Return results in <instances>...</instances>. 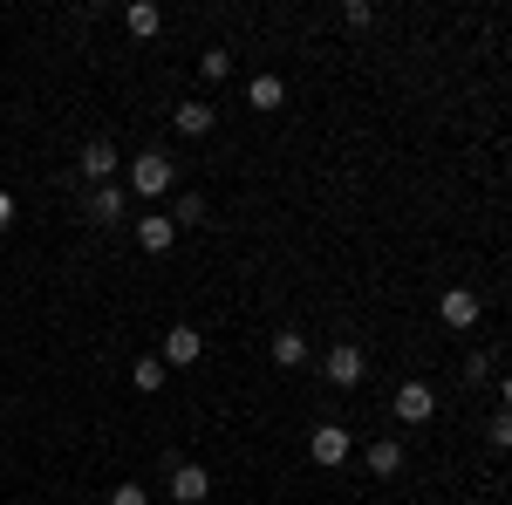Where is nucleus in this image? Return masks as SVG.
<instances>
[{"mask_svg": "<svg viewBox=\"0 0 512 505\" xmlns=\"http://www.w3.org/2000/svg\"><path fill=\"white\" fill-rule=\"evenodd\" d=\"M123 21H130V35H158V28H164V14L151 7V0H137V7H130Z\"/></svg>", "mask_w": 512, "mask_h": 505, "instance_id": "obj_16", "label": "nucleus"}, {"mask_svg": "<svg viewBox=\"0 0 512 505\" xmlns=\"http://www.w3.org/2000/svg\"><path fill=\"white\" fill-rule=\"evenodd\" d=\"M396 417H403V424H431L437 417V389L431 383H403L396 389Z\"/></svg>", "mask_w": 512, "mask_h": 505, "instance_id": "obj_5", "label": "nucleus"}, {"mask_svg": "<svg viewBox=\"0 0 512 505\" xmlns=\"http://www.w3.org/2000/svg\"><path fill=\"white\" fill-rule=\"evenodd\" d=\"M205 219V198H178V212H171V226H198Z\"/></svg>", "mask_w": 512, "mask_h": 505, "instance_id": "obj_18", "label": "nucleus"}, {"mask_svg": "<svg viewBox=\"0 0 512 505\" xmlns=\"http://www.w3.org/2000/svg\"><path fill=\"white\" fill-rule=\"evenodd\" d=\"M123 205H130V192H123V185H96V192H89V219H96V226H117Z\"/></svg>", "mask_w": 512, "mask_h": 505, "instance_id": "obj_9", "label": "nucleus"}, {"mask_svg": "<svg viewBox=\"0 0 512 505\" xmlns=\"http://www.w3.org/2000/svg\"><path fill=\"white\" fill-rule=\"evenodd\" d=\"M274 362L280 369H301V362H308V335H301V328H280L274 335Z\"/></svg>", "mask_w": 512, "mask_h": 505, "instance_id": "obj_11", "label": "nucleus"}, {"mask_svg": "<svg viewBox=\"0 0 512 505\" xmlns=\"http://www.w3.org/2000/svg\"><path fill=\"white\" fill-rule=\"evenodd\" d=\"M246 96H253V110H280V103H287V82H280V76H253Z\"/></svg>", "mask_w": 512, "mask_h": 505, "instance_id": "obj_14", "label": "nucleus"}, {"mask_svg": "<svg viewBox=\"0 0 512 505\" xmlns=\"http://www.w3.org/2000/svg\"><path fill=\"white\" fill-rule=\"evenodd\" d=\"M171 123H178L185 137H205V130H212V103H178V110H171Z\"/></svg>", "mask_w": 512, "mask_h": 505, "instance_id": "obj_13", "label": "nucleus"}, {"mask_svg": "<svg viewBox=\"0 0 512 505\" xmlns=\"http://www.w3.org/2000/svg\"><path fill=\"white\" fill-rule=\"evenodd\" d=\"M342 21H349V28H369V21H376V7H369V0H349V7H342Z\"/></svg>", "mask_w": 512, "mask_h": 505, "instance_id": "obj_20", "label": "nucleus"}, {"mask_svg": "<svg viewBox=\"0 0 512 505\" xmlns=\"http://www.w3.org/2000/svg\"><path fill=\"white\" fill-rule=\"evenodd\" d=\"M171 178H178V164H171L164 151L130 157V192H137V198H164V192H171Z\"/></svg>", "mask_w": 512, "mask_h": 505, "instance_id": "obj_1", "label": "nucleus"}, {"mask_svg": "<svg viewBox=\"0 0 512 505\" xmlns=\"http://www.w3.org/2000/svg\"><path fill=\"white\" fill-rule=\"evenodd\" d=\"M506 410H512V383H506Z\"/></svg>", "mask_w": 512, "mask_h": 505, "instance_id": "obj_23", "label": "nucleus"}, {"mask_svg": "<svg viewBox=\"0 0 512 505\" xmlns=\"http://www.w3.org/2000/svg\"><path fill=\"white\" fill-rule=\"evenodd\" d=\"M369 471H376V478H396V471H403V444H396V437H376V444H369Z\"/></svg>", "mask_w": 512, "mask_h": 505, "instance_id": "obj_12", "label": "nucleus"}, {"mask_svg": "<svg viewBox=\"0 0 512 505\" xmlns=\"http://www.w3.org/2000/svg\"><path fill=\"white\" fill-rule=\"evenodd\" d=\"M130 383L144 389V396H158V389H164V362H158V355H144V362L130 369Z\"/></svg>", "mask_w": 512, "mask_h": 505, "instance_id": "obj_15", "label": "nucleus"}, {"mask_svg": "<svg viewBox=\"0 0 512 505\" xmlns=\"http://www.w3.org/2000/svg\"><path fill=\"white\" fill-rule=\"evenodd\" d=\"M171 239H178V226H171L164 212H151V219H137V246H144V253H171Z\"/></svg>", "mask_w": 512, "mask_h": 505, "instance_id": "obj_10", "label": "nucleus"}, {"mask_svg": "<svg viewBox=\"0 0 512 505\" xmlns=\"http://www.w3.org/2000/svg\"><path fill=\"white\" fill-rule=\"evenodd\" d=\"M362 376H369V355L355 349V342H335V349H328V383H335V389H355Z\"/></svg>", "mask_w": 512, "mask_h": 505, "instance_id": "obj_3", "label": "nucleus"}, {"mask_svg": "<svg viewBox=\"0 0 512 505\" xmlns=\"http://www.w3.org/2000/svg\"><path fill=\"white\" fill-rule=\"evenodd\" d=\"M14 226V192H0V233Z\"/></svg>", "mask_w": 512, "mask_h": 505, "instance_id": "obj_22", "label": "nucleus"}, {"mask_svg": "<svg viewBox=\"0 0 512 505\" xmlns=\"http://www.w3.org/2000/svg\"><path fill=\"white\" fill-rule=\"evenodd\" d=\"M205 492H212V471H205V465H178V471H171V499H178V505H198Z\"/></svg>", "mask_w": 512, "mask_h": 505, "instance_id": "obj_8", "label": "nucleus"}, {"mask_svg": "<svg viewBox=\"0 0 512 505\" xmlns=\"http://www.w3.org/2000/svg\"><path fill=\"white\" fill-rule=\"evenodd\" d=\"M308 458H315V465H328V471H335V465H342V458H349V430H342V424H321L315 437H308Z\"/></svg>", "mask_w": 512, "mask_h": 505, "instance_id": "obj_6", "label": "nucleus"}, {"mask_svg": "<svg viewBox=\"0 0 512 505\" xmlns=\"http://www.w3.org/2000/svg\"><path fill=\"white\" fill-rule=\"evenodd\" d=\"M198 355H205V335L198 328H164V362L171 369H192Z\"/></svg>", "mask_w": 512, "mask_h": 505, "instance_id": "obj_7", "label": "nucleus"}, {"mask_svg": "<svg viewBox=\"0 0 512 505\" xmlns=\"http://www.w3.org/2000/svg\"><path fill=\"white\" fill-rule=\"evenodd\" d=\"M117 144H103V137H96V144H82V157H76V171L82 178H89V185H117Z\"/></svg>", "mask_w": 512, "mask_h": 505, "instance_id": "obj_4", "label": "nucleus"}, {"mask_svg": "<svg viewBox=\"0 0 512 505\" xmlns=\"http://www.w3.org/2000/svg\"><path fill=\"white\" fill-rule=\"evenodd\" d=\"M110 505H151V492H144V485H117V492H110Z\"/></svg>", "mask_w": 512, "mask_h": 505, "instance_id": "obj_21", "label": "nucleus"}, {"mask_svg": "<svg viewBox=\"0 0 512 505\" xmlns=\"http://www.w3.org/2000/svg\"><path fill=\"white\" fill-rule=\"evenodd\" d=\"M478 314H485V301H478L472 287H444L437 294V321L444 328H478Z\"/></svg>", "mask_w": 512, "mask_h": 505, "instance_id": "obj_2", "label": "nucleus"}, {"mask_svg": "<svg viewBox=\"0 0 512 505\" xmlns=\"http://www.w3.org/2000/svg\"><path fill=\"white\" fill-rule=\"evenodd\" d=\"M198 76H205V82H226V76H233V55H226V48H205V55H198Z\"/></svg>", "mask_w": 512, "mask_h": 505, "instance_id": "obj_17", "label": "nucleus"}, {"mask_svg": "<svg viewBox=\"0 0 512 505\" xmlns=\"http://www.w3.org/2000/svg\"><path fill=\"white\" fill-rule=\"evenodd\" d=\"M492 451H512V410L492 417Z\"/></svg>", "mask_w": 512, "mask_h": 505, "instance_id": "obj_19", "label": "nucleus"}]
</instances>
